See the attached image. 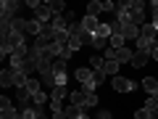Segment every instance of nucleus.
I'll return each mask as SVG.
<instances>
[{"mask_svg":"<svg viewBox=\"0 0 158 119\" xmlns=\"http://www.w3.org/2000/svg\"><path fill=\"white\" fill-rule=\"evenodd\" d=\"M127 16H129L132 24L142 27V24H145V3H142V0H132V3H127Z\"/></svg>","mask_w":158,"mask_h":119,"instance_id":"1","label":"nucleus"},{"mask_svg":"<svg viewBox=\"0 0 158 119\" xmlns=\"http://www.w3.org/2000/svg\"><path fill=\"white\" fill-rule=\"evenodd\" d=\"M0 16H3V21L19 19V3L16 0H3V3H0Z\"/></svg>","mask_w":158,"mask_h":119,"instance_id":"2","label":"nucleus"},{"mask_svg":"<svg viewBox=\"0 0 158 119\" xmlns=\"http://www.w3.org/2000/svg\"><path fill=\"white\" fill-rule=\"evenodd\" d=\"M24 37H27V34H19V32H11L8 34L6 40H3V48H8V51L11 53H16V51H24Z\"/></svg>","mask_w":158,"mask_h":119,"instance_id":"3","label":"nucleus"},{"mask_svg":"<svg viewBox=\"0 0 158 119\" xmlns=\"http://www.w3.org/2000/svg\"><path fill=\"white\" fill-rule=\"evenodd\" d=\"M111 82H113V90H116V93H129V90H135V87H137V82H135V79L118 77V74L111 79Z\"/></svg>","mask_w":158,"mask_h":119,"instance_id":"4","label":"nucleus"},{"mask_svg":"<svg viewBox=\"0 0 158 119\" xmlns=\"http://www.w3.org/2000/svg\"><path fill=\"white\" fill-rule=\"evenodd\" d=\"M121 24V37L124 40H137L140 37V27L137 24H132V21H118Z\"/></svg>","mask_w":158,"mask_h":119,"instance_id":"5","label":"nucleus"},{"mask_svg":"<svg viewBox=\"0 0 158 119\" xmlns=\"http://www.w3.org/2000/svg\"><path fill=\"white\" fill-rule=\"evenodd\" d=\"M53 16H56V13L50 11V6H48V3H42V6H40L37 11H34V19H37V21H42V24L53 21Z\"/></svg>","mask_w":158,"mask_h":119,"instance_id":"6","label":"nucleus"},{"mask_svg":"<svg viewBox=\"0 0 158 119\" xmlns=\"http://www.w3.org/2000/svg\"><path fill=\"white\" fill-rule=\"evenodd\" d=\"M66 95H71V90H69V87H63V85L53 87V90H50V103H61Z\"/></svg>","mask_w":158,"mask_h":119,"instance_id":"7","label":"nucleus"},{"mask_svg":"<svg viewBox=\"0 0 158 119\" xmlns=\"http://www.w3.org/2000/svg\"><path fill=\"white\" fill-rule=\"evenodd\" d=\"M69 101H71V106H79V108H87V93L85 90H77L69 95Z\"/></svg>","mask_w":158,"mask_h":119,"instance_id":"8","label":"nucleus"},{"mask_svg":"<svg viewBox=\"0 0 158 119\" xmlns=\"http://www.w3.org/2000/svg\"><path fill=\"white\" fill-rule=\"evenodd\" d=\"M79 24H82V29H85L87 34H95V29L100 27V21H98L95 16H85V19H82V21H79Z\"/></svg>","mask_w":158,"mask_h":119,"instance_id":"9","label":"nucleus"},{"mask_svg":"<svg viewBox=\"0 0 158 119\" xmlns=\"http://www.w3.org/2000/svg\"><path fill=\"white\" fill-rule=\"evenodd\" d=\"M148 58H150V53H145V51H135V56H132V66L135 69H142L148 64Z\"/></svg>","mask_w":158,"mask_h":119,"instance_id":"10","label":"nucleus"},{"mask_svg":"<svg viewBox=\"0 0 158 119\" xmlns=\"http://www.w3.org/2000/svg\"><path fill=\"white\" fill-rule=\"evenodd\" d=\"M132 56H135V51H129V48H118V51L113 53V58H116L118 64H127V61L132 64Z\"/></svg>","mask_w":158,"mask_h":119,"instance_id":"11","label":"nucleus"},{"mask_svg":"<svg viewBox=\"0 0 158 119\" xmlns=\"http://www.w3.org/2000/svg\"><path fill=\"white\" fill-rule=\"evenodd\" d=\"M140 37H148V40L156 42V40H158V29L153 27V24H142V27H140Z\"/></svg>","mask_w":158,"mask_h":119,"instance_id":"12","label":"nucleus"},{"mask_svg":"<svg viewBox=\"0 0 158 119\" xmlns=\"http://www.w3.org/2000/svg\"><path fill=\"white\" fill-rule=\"evenodd\" d=\"M42 27H45L42 21H37V19H29V21H27V34H34V37H37V34H42Z\"/></svg>","mask_w":158,"mask_h":119,"instance_id":"13","label":"nucleus"},{"mask_svg":"<svg viewBox=\"0 0 158 119\" xmlns=\"http://www.w3.org/2000/svg\"><path fill=\"white\" fill-rule=\"evenodd\" d=\"M13 74H16V69H3V72H0V85L11 87L13 85Z\"/></svg>","mask_w":158,"mask_h":119,"instance_id":"14","label":"nucleus"},{"mask_svg":"<svg viewBox=\"0 0 158 119\" xmlns=\"http://www.w3.org/2000/svg\"><path fill=\"white\" fill-rule=\"evenodd\" d=\"M50 27L56 29V34H58V32H63V29H69V21H66V19H63V13H61V16H53Z\"/></svg>","mask_w":158,"mask_h":119,"instance_id":"15","label":"nucleus"},{"mask_svg":"<svg viewBox=\"0 0 158 119\" xmlns=\"http://www.w3.org/2000/svg\"><path fill=\"white\" fill-rule=\"evenodd\" d=\"M92 74H95V72H90V69H87V66L77 69V79H79V82H82V85H87V82H90V79H92Z\"/></svg>","mask_w":158,"mask_h":119,"instance_id":"16","label":"nucleus"},{"mask_svg":"<svg viewBox=\"0 0 158 119\" xmlns=\"http://www.w3.org/2000/svg\"><path fill=\"white\" fill-rule=\"evenodd\" d=\"M103 72L116 77V72H118V61H116V58H106V64H103Z\"/></svg>","mask_w":158,"mask_h":119,"instance_id":"17","label":"nucleus"},{"mask_svg":"<svg viewBox=\"0 0 158 119\" xmlns=\"http://www.w3.org/2000/svg\"><path fill=\"white\" fill-rule=\"evenodd\" d=\"M27 82H29V74H24V72H16L13 74V85L21 90V87H27Z\"/></svg>","mask_w":158,"mask_h":119,"instance_id":"18","label":"nucleus"},{"mask_svg":"<svg viewBox=\"0 0 158 119\" xmlns=\"http://www.w3.org/2000/svg\"><path fill=\"white\" fill-rule=\"evenodd\" d=\"M48 45H50V40H48L45 34H37V37H34V45H32V48H37V51H48Z\"/></svg>","mask_w":158,"mask_h":119,"instance_id":"19","label":"nucleus"},{"mask_svg":"<svg viewBox=\"0 0 158 119\" xmlns=\"http://www.w3.org/2000/svg\"><path fill=\"white\" fill-rule=\"evenodd\" d=\"M48 6H50V11L56 13V16H61V13H63V8H66V3H63V0H50Z\"/></svg>","mask_w":158,"mask_h":119,"instance_id":"20","label":"nucleus"},{"mask_svg":"<svg viewBox=\"0 0 158 119\" xmlns=\"http://www.w3.org/2000/svg\"><path fill=\"white\" fill-rule=\"evenodd\" d=\"M103 11V3H98V0H92L90 6H87V16H95L98 19V13Z\"/></svg>","mask_w":158,"mask_h":119,"instance_id":"21","label":"nucleus"},{"mask_svg":"<svg viewBox=\"0 0 158 119\" xmlns=\"http://www.w3.org/2000/svg\"><path fill=\"white\" fill-rule=\"evenodd\" d=\"M142 87H145L148 93H156V90H158V79H153V77H145V79H142Z\"/></svg>","mask_w":158,"mask_h":119,"instance_id":"22","label":"nucleus"},{"mask_svg":"<svg viewBox=\"0 0 158 119\" xmlns=\"http://www.w3.org/2000/svg\"><path fill=\"white\" fill-rule=\"evenodd\" d=\"M108 48H113V51L124 48V37H121V34H111V42H108Z\"/></svg>","mask_w":158,"mask_h":119,"instance_id":"23","label":"nucleus"},{"mask_svg":"<svg viewBox=\"0 0 158 119\" xmlns=\"http://www.w3.org/2000/svg\"><path fill=\"white\" fill-rule=\"evenodd\" d=\"M13 32H19V34H27V21H24L21 16H19V19H13Z\"/></svg>","mask_w":158,"mask_h":119,"instance_id":"24","label":"nucleus"},{"mask_svg":"<svg viewBox=\"0 0 158 119\" xmlns=\"http://www.w3.org/2000/svg\"><path fill=\"white\" fill-rule=\"evenodd\" d=\"M95 37H103V40L111 37V24H100V27L95 29Z\"/></svg>","mask_w":158,"mask_h":119,"instance_id":"25","label":"nucleus"},{"mask_svg":"<svg viewBox=\"0 0 158 119\" xmlns=\"http://www.w3.org/2000/svg\"><path fill=\"white\" fill-rule=\"evenodd\" d=\"M32 101H34V106H45V103H48V93H42V90H40V93H34V95H32Z\"/></svg>","mask_w":158,"mask_h":119,"instance_id":"26","label":"nucleus"},{"mask_svg":"<svg viewBox=\"0 0 158 119\" xmlns=\"http://www.w3.org/2000/svg\"><path fill=\"white\" fill-rule=\"evenodd\" d=\"M40 90H42V85H40L37 79H29V82H27V93H29V95H34V93H40Z\"/></svg>","mask_w":158,"mask_h":119,"instance_id":"27","label":"nucleus"},{"mask_svg":"<svg viewBox=\"0 0 158 119\" xmlns=\"http://www.w3.org/2000/svg\"><path fill=\"white\" fill-rule=\"evenodd\" d=\"M0 111H3V114H0V119H19V117H21L19 111H13V106L11 108H0Z\"/></svg>","mask_w":158,"mask_h":119,"instance_id":"28","label":"nucleus"},{"mask_svg":"<svg viewBox=\"0 0 158 119\" xmlns=\"http://www.w3.org/2000/svg\"><path fill=\"white\" fill-rule=\"evenodd\" d=\"M53 72L56 74H66V61H63V58H56V61H53Z\"/></svg>","mask_w":158,"mask_h":119,"instance_id":"29","label":"nucleus"},{"mask_svg":"<svg viewBox=\"0 0 158 119\" xmlns=\"http://www.w3.org/2000/svg\"><path fill=\"white\" fill-rule=\"evenodd\" d=\"M103 64H106V58H100V56H92L90 58V66L95 69V72H103Z\"/></svg>","mask_w":158,"mask_h":119,"instance_id":"30","label":"nucleus"},{"mask_svg":"<svg viewBox=\"0 0 158 119\" xmlns=\"http://www.w3.org/2000/svg\"><path fill=\"white\" fill-rule=\"evenodd\" d=\"M145 108H148V111H150V114H153V111H158V101H156V98L150 95V98H148V101H145Z\"/></svg>","mask_w":158,"mask_h":119,"instance_id":"31","label":"nucleus"},{"mask_svg":"<svg viewBox=\"0 0 158 119\" xmlns=\"http://www.w3.org/2000/svg\"><path fill=\"white\" fill-rule=\"evenodd\" d=\"M135 119H150V111H148L145 106H142V108H137V111H135Z\"/></svg>","mask_w":158,"mask_h":119,"instance_id":"32","label":"nucleus"},{"mask_svg":"<svg viewBox=\"0 0 158 119\" xmlns=\"http://www.w3.org/2000/svg\"><path fill=\"white\" fill-rule=\"evenodd\" d=\"M106 77H108L106 72H95V74H92V79H95V85H103V82H106Z\"/></svg>","mask_w":158,"mask_h":119,"instance_id":"33","label":"nucleus"},{"mask_svg":"<svg viewBox=\"0 0 158 119\" xmlns=\"http://www.w3.org/2000/svg\"><path fill=\"white\" fill-rule=\"evenodd\" d=\"M87 106H98V93H87Z\"/></svg>","mask_w":158,"mask_h":119,"instance_id":"34","label":"nucleus"},{"mask_svg":"<svg viewBox=\"0 0 158 119\" xmlns=\"http://www.w3.org/2000/svg\"><path fill=\"white\" fill-rule=\"evenodd\" d=\"M53 114V119H69L66 117V108H61V111H50Z\"/></svg>","mask_w":158,"mask_h":119,"instance_id":"35","label":"nucleus"},{"mask_svg":"<svg viewBox=\"0 0 158 119\" xmlns=\"http://www.w3.org/2000/svg\"><path fill=\"white\" fill-rule=\"evenodd\" d=\"M103 11H108V13H111V11H116V3H111V0H106V3H103Z\"/></svg>","mask_w":158,"mask_h":119,"instance_id":"36","label":"nucleus"},{"mask_svg":"<svg viewBox=\"0 0 158 119\" xmlns=\"http://www.w3.org/2000/svg\"><path fill=\"white\" fill-rule=\"evenodd\" d=\"M40 6H42V3H40V0H27V8H32V11H37Z\"/></svg>","mask_w":158,"mask_h":119,"instance_id":"37","label":"nucleus"},{"mask_svg":"<svg viewBox=\"0 0 158 119\" xmlns=\"http://www.w3.org/2000/svg\"><path fill=\"white\" fill-rule=\"evenodd\" d=\"M95 117H98V119H111V111H106V108H103V111H98Z\"/></svg>","mask_w":158,"mask_h":119,"instance_id":"38","label":"nucleus"},{"mask_svg":"<svg viewBox=\"0 0 158 119\" xmlns=\"http://www.w3.org/2000/svg\"><path fill=\"white\" fill-rule=\"evenodd\" d=\"M0 108H11V101H8V98H6V95L0 98Z\"/></svg>","mask_w":158,"mask_h":119,"instance_id":"39","label":"nucleus"},{"mask_svg":"<svg viewBox=\"0 0 158 119\" xmlns=\"http://www.w3.org/2000/svg\"><path fill=\"white\" fill-rule=\"evenodd\" d=\"M150 56H153V58H156V61H158V40H156V42H153V51H150Z\"/></svg>","mask_w":158,"mask_h":119,"instance_id":"40","label":"nucleus"},{"mask_svg":"<svg viewBox=\"0 0 158 119\" xmlns=\"http://www.w3.org/2000/svg\"><path fill=\"white\" fill-rule=\"evenodd\" d=\"M61 58H63V61H69V58H71V51H69V48H63V53H61Z\"/></svg>","mask_w":158,"mask_h":119,"instance_id":"41","label":"nucleus"},{"mask_svg":"<svg viewBox=\"0 0 158 119\" xmlns=\"http://www.w3.org/2000/svg\"><path fill=\"white\" fill-rule=\"evenodd\" d=\"M150 119H158V111H153V114H150Z\"/></svg>","mask_w":158,"mask_h":119,"instance_id":"42","label":"nucleus"},{"mask_svg":"<svg viewBox=\"0 0 158 119\" xmlns=\"http://www.w3.org/2000/svg\"><path fill=\"white\" fill-rule=\"evenodd\" d=\"M153 8H158V0H153Z\"/></svg>","mask_w":158,"mask_h":119,"instance_id":"43","label":"nucleus"},{"mask_svg":"<svg viewBox=\"0 0 158 119\" xmlns=\"http://www.w3.org/2000/svg\"><path fill=\"white\" fill-rule=\"evenodd\" d=\"M82 119H90V117H82Z\"/></svg>","mask_w":158,"mask_h":119,"instance_id":"44","label":"nucleus"}]
</instances>
